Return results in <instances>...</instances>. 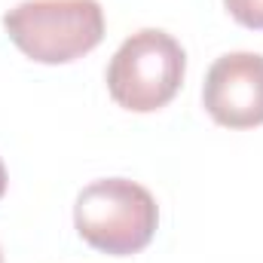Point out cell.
<instances>
[{"instance_id":"cell-1","label":"cell","mask_w":263,"mask_h":263,"mask_svg":"<svg viewBox=\"0 0 263 263\" xmlns=\"http://www.w3.org/2000/svg\"><path fill=\"white\" fill-rule=\"evenodd\" d=\"M9 40L40 65H67L104 37L98 0H25L3 15Z\"/></svg>"},{"instance_id":"cell-2","label":"cell","mask_w":263,"mask_h":263,"mask_svg":"<svg viewBox=\"0 0 263 263\" xmlns=\"http://www.w3.org/2000/svg\"><path fill=\"white\" fill-rule=\"evenodd\" d=\"M73 223L83 242L104 254L126 257L150 245L159 208L150 190L126 178H104L89 184L73 205Z\"/></svg>"},{"instance_id":"cell-3","label":"cell","mask_w":263,"mask_h":263,"mask_svg":"<svg viewBox=\"0 0 263 263\" xmlns=\"http://www.w3.org/2000/svg\"><path fill=\"white\" fill-rule=\"evenodd\" d=\"M187 70V55L181 43L156 28H144L114 52L107 67V92L110 98L135 114H150L165 107Z\"/></svg>"},{"instance_id":"cell-4","label":"cell","mask_w":263,"mask_h":263,"mask_svg":"<svg viewBox=\"0 0 263 263\" xmlns=\"http://www.w3.org/2000/svg\"><path fill=\"white\" fill-rule=\"evenodd\" d=\"M205 110L227 129H251L263 123V55L230 52L217 59L202 89Z\"/></svg>"},{"instance_id":"cell-5","label":"cell","mask_w":263,"mask_h":263,"mask_svg":"<svg viewBox=\"0 0 263 263\" xmlns=\"http://www.w3.org/2000/svg\"><path fill=\"white\" fill-rule=\"evenodd\" d=\"M223 3L239 25L263 31V0H223Z\"/></svg>"},{"instance_id":"cell-6","label":"cell","mask_w":263,"mask_h":263,"mask_svg":"<svg viewBox=\"0 0 263 263\" xmlns=\"http://www.w3.org/2000/svg\"><path fill=\"white\" fill-rule=\"evenodd\" d=\"M6 193V168H3V162H0V199Z\"/></svg>"},{"instance_id":"cell-7","label":"cell","mask_w":263,"mask_h":263,"mask_svg":"<svg viewBox=\"0 0 263 263\" xmlns=\"http://www.w3.org/2000/svg\"><path fill=\"white\" fill-rule=\"evenodd\" d=\"M0 263H3V254H0Z\"/></svg>"}]
</instances>
